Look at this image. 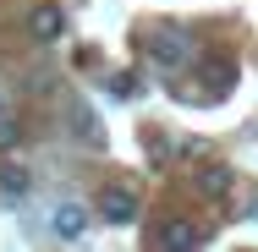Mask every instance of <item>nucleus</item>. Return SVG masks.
<instances>
[{
    "instance_id": "nucleus-1",
    "label": "nucleus",
    "mask_w": 258,
    "mask_h": 252,
    "mask_svg": "<svg viewBox=\"0 0 258 252\" xmlns=\"http://www.w3.org/2000/svg\"><path fill=\"white\" fill-rule=\"evenodd\" d=\"M143 50H149V60H154L159 71H181V66H192V39H187L181 28H159V33H149Z\"/></svg>"
},
{
    "instance_id": "nucleus-2",
    "label": "nucleus",
    "mask_w": 258,
    "mask_h": 252,
    "mask_svg": "<svg viewBox=\"0 0 258 252\" xmlns=\"http://www.w3.org/2000/svg\"><path fill=\"white\" fill-rule=\"evenodd\" d=\"M66 126H72V137H77L83 148H104V126H99V115L88 110V99L66 94Z\"/></svg>"
},
{
    "instance_id": "nucleus-3",
    "label": "nucleus",
    "mask_w": 258,
    "mask_h": 252,
    "mask_svg": "<svg viewBox=\"0 0 258 252\" xmlns=\"http://www.w3.org/2000/svg\"><path fill=\"white\" fill-rule=\"evenodd\" d=\"M94 214H99L104 225H132L138 219V192L132 187H104L99 203H94Z\"/></svg>"
},
{
    "instance_id": "nucleus-4",
    "label": "nucleus",
    "mask_w": 258,
    "mask_h": 252,
    "mask_svg": "<svg viewBox=\"0 0 258 252\" xmlns=\"http://www.w3.org/2000/svg\"><path fill=\"white\" fill-rule=\"evenodd\" d=\"M198 88L204 99H225L236 88V60H198Z\"/></svg>"
},
{
    "instance_id": "nucleus-5",
    "label": "nucleus",
    "mask_w": 258,
    "mask_h": 252,
    "mask_svg": "<svg viewBox=\"0 0 258 252\" xmlns=\"http://www.w3.org/2000/svg\"><path fill=\"white\" fill-rule=\"evenodd\" d=\"M28 33H33L39 44H60V33H66V11H60L55 0L33 6V11H28Z\"/></svg>"
},
{
    "instance_id": "nucleus-6",
    "label": "nucleus",
    "mask_w": 258,
    "mask_h": 252,
    "mask_svg": "<svg viewBox=\"0 0 258 252\" xmlns=\"http://www.w3.org/2000/svg\"><path fill=\"white\" fill-rule=\"evenodd\" d=\"M88 225H94V219H88V208H83V203H55L50 230L60 236V241H83V236H88Z\"/></svg>"
},
{
    "instance_id": "nucleus-7",
    "label": "nucleus",
    "mask_w": 258,
    "mask_h": 252,
    "mask_svg": "<svg viewBox=\"0 0 258 252\" xmlns=\"http://www.w3.org/2000/svg\"><path fill=\"white\" fill-rule=\"evenodd\" d=\"M154 241L159 247H176V252H192V247H204L209 236H204V225H192V219H165L154 230Z\"/></svg>"
},
{
    "instance_id": "nucleus-8",
    "label": "nucleus",
    "mask_w": 258,
    "mask_h": 252,
    "mask_svg": "<svg viewBox=\"0 0 258 252\" xmlns=\"http://www.w3.org/2000/svg\"><path fill=\"white\" fill-rule=\"evenodd\" d=\"M231 187H236V176H231L225 164H204V170H198V198L220 203V198H231Z\"/></svg>"
},
{
    "instance_id": "nucleus-9",
    "label": "nucleus",
    "mask_w": 258,
    "mask_h": 252,
    "mask_svg": "<svg viewBox=\"0 0 258 252\" xmlns=\"http://www.w3.org/2000/svg\"><path fill=\"white\" fill-rule=\"evenodd\" d=\"M28 187H33V176H28L22 164H6V170H0V192H6V198H28Z\"/></svg>"
},
{
    "instance_id": "nucleus-10",
    "label": "nucleus",
    "mask_w": 258,
    "mask_h": 252,
    "mask_svg": "<svg viewBox=\"0 0 258 252\" xmlns=\"http://www.w3.org/2000/svg\"><path fill=\"white\" fill-rule=\"evenodd\" d=\"M110 94H115V99H132L138 88H132V77H126V71H115V77H110Z\"/></svg>"
},
{
    "instance_id": "nucleus-11",
    "label": "nucleus",
    "mask_w": 258,
    "mask_h": 252,
    "mask_svg": "<svg viewBox=\"0 0 258 252\" xmlns=\"http://www.w3.org/2000/svg\"><path fill=\"white\" fill-rule=\"evenodd\" d=\"M17 137H22V132H17V121H11V115H0V148H17Z\"/></svg>"
},
{
    "instance_id": "nucleus-12",
    "label": "nucleus",
    "mask_w": 258,
    "mask_h": 252,
    "mask_svg": "<svg viewBox=\"0 0 258 252\" xmlns=\"http://www.w3.org/2000/svg\"><path fill=\"white\" fill-rule=\"evenodd\" d=\"M0 115H6V94H0Z\"/></svg>"
}]
</instances>
